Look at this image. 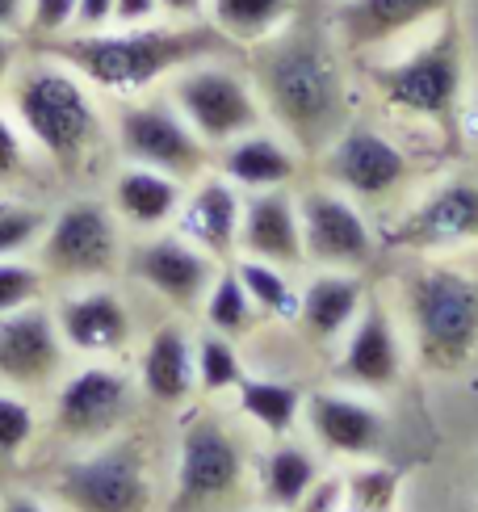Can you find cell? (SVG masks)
Segmentation results:
<instances>
[{
  "label": "cell",
  "instance_id": "1",
  "mask_svg": "<svg viewBox=\"0 0 478 512\" xmlns=\"http://www.w3.org/2000/svg\"><path fill=\"white\" fill-rule=\"evenodd\" d=\"M244 55L265 118L302 156H319L353 122L349 51L336 42L328 17L311 21L298 13L281 34Z\"/></svg>",
  "mask_w": 478,
  "mask_h": 512
},
{
  "label": "cell",
  "instance_id": "2",
  "mask_svg": "<svg viewBox=\"0 0 478 512\" xmlns=\"http://www.w3.org/2000/svg\"><path fill=\"white\" fill-rule=\"evenodd\" d=\"M34 51L68 63L105 97H143L168 84L181 68L206 55H227L231 47L210 21H151V26H105L68 30L55 38H34Z\"/></svg>",
  "mask_w": 478,
  "mask_h": 512
},
{
  "label": "cell",
  "instance_id": "3",
  "mask_svg": "<svg viewBox=\"0 0 478 512\" xmlns=\"http://www.w3.org/2000/svg\"><path fill=\"white\" fill-rule=\"evenodd\" d=\"M9 101L26 143L38 156H47L59 173L89 168V160L110 139V118L101 110L97 89L47 51L30 47V59L17 63Z\"/></svg>",
  "mask_w": 478,
  "mask_h": 512
},
{
  "label": "cell",
  "instance_id": "4",
  "mask_svg": "<svg viewBox=\"0 0 478 512\" xmlns=\"http://www.w3.org/2000/svg\"><path fill=\"white\" fill-rule=\"evenodd\" d=\"M365 76L386 110L449 131L462 110V89H466V51H462L458 17L449 13L437 26L420 30L416 38L374 55L365 63Z\"/></svg>",
  "mask_w": 478,
  "mask_h": 512
},
{
  "label": "cell",
  "instance_id": "5",
  "mask_svg": "<svg viewBox=\"0 0 478 512\" xmlns=\"http://www.w3.org/2000/svg\"><path fill=\"white\" fill-rule=\"evenodd\" d=\"M407 315L432 370H462L478 349V273L424 265L407 277Z\"/></svg>",
  "mask_w": 478,
  "mask_h": 512
},
{
  "label": "cell",
  "instance_id": "6",
  "mask_svg": "<svg viewBox=\"0 0 478 512\" xmlns=\"http://www.w3.org/2000/svg\"><path fill=\"white\" fill-rule=\"evenodd\" d=\"M231 55L235 51L206 55L168 80L172 105H177L181 118L193 126V135H198L210 152H219V147H227L231 139L269 122L248 68L235 63Z\"/></svg>",
  "mask_w": 478,
  "mask_h": 512
},
{
  "label": "cell",
  "instance_id": "7",
  "mask_svg": "<svg viewBox=\"0 0 478 512\" xmlns=\"http://www.w3.org/2000/svg\"><path fill=\"white\" fill-rule=\"evenodd\" d=\"M110 139L126 164H143L177 181H198L210 173L214 152L193 135L172 97H126L110 122Z\"/></svg>",
  "mask_w": 478,
  "mask_h": 512
},
{
  "label": "cell",
  "instance_id": "8",
  "mask_svg": "<svg viewBox=\"0 0 478 512\" xmlns=\"http://www.w3.org/2000/svg\"><path fill=\"white\" fill-rule=\"evenodd\" d=\"M122 265V223L110 202L76 198L47 219L38 236V269L59 282H101Z\"/></svg>",
  "mask_w": 478,
  "mask_h": 512
},
{
  "label": "cell",
  "instance_id": "9",
  "mask_svg": "<svg viewBox=\"0 0 478 512\" xmlns=\"http://www.w3.org/2000/svg\"><path fill=\"white\" fill-rule=\"evenodd\" d=\"M319 173L353 202H382V198H395L411 181V156L386 131L353 118L319 152Z\"/></svg>",
  "mask_w": 478,
  "mask_h": 512
},
{
  "label": "cell",
  "instance_id": "10",
  "mask_svg": "<svg viewBox=\"0 0 478 512\" xmlns=\"http://www.w3.org/2000/svg\"><path fill=\"white\" fill-rule=\"evenodd\" d=\"M59 500L72 512H147L151 483L147 462L135 441H118L105 450L76 458L59 475Z\"/></svg>",
  "mask_w": 478,
  "mask_h": 512
},
{
  "label": "cell",
  "instance_id": "11",
  "mask_svg": "<svg viewBox=\"0 0 478 512\" xmlns=\"http://www.w3.org/2000/svg\"><path fill=\"white\" fill-rule=\"evenodd\" d=\"M298 223H302V252L311 265L323 269H361L374 261L378 240L365 223L361 206L332 185H315L298 194Z\"/></svg>",
  "mask_w": 478,
  "mask_h": 512
},
{
  "label": "cell",
  "instance_id": "12",
  "mask_svg": "<svg viewBox=\"0 0 478 512\" xmlns=\"http://www.w3.org/2000/svg\"><path fill=\"white\" fill-rule=\"evenodd\" d=\"M458 0H336L328 26L349 59H374L420 30L437 26Z\"/></svg>",
  "mask_w": 478,
  "mask_h": 512
},
{
  "label": "cell",
  "instance_id": "13",
  "mask_svg": "<svg viewBox=\"0 0 478 512\" xmlns=\"http://www.w3.org/2000/svg\"><path fill=\"white\" fill-rule=\"evenodd\" d=\"M390 244L407 252H453L478 244V181H445L390 227Z\"/></svg>",
  "mask_w": 478,
  "mask_h": 512
},
{
  "label": "cell",
  "instance_id": "14",
  "mask_svg": "<svg viewBox=\"0 0 478 512\" xmlns=\"http://www.w3.org/2000/svg\"><path fill=\"white\" fill-rule=\"evenodd\" d=\"M130 273L151 294H160L164 303L193 311L206 298L214 273H219V261L206 256L198 244H189L185 236H151L130 252Z\"/></svg>",
  "mask_w": 478,
  "mask_h": 512
},
{
  "label": "cell",
  "instance_id": "15",
  "mask_svg": "<svg viewBox=\"0 0 478 512\" xmlns=\"http://www.w3.org/2000/svg\"><path fill=\"white\" fill-rule=\"evenodd\" d=\"M244 471V454L231 433L214 420H193L181 437L177 462V508H198L227 496Z\"/></svg>",
  "mask_w": 478,
  "mask_h": 512
},
{
  "label": "cell",
  "instance_id": "16",
  "mask_svg": "<svg viewBox=\"0 0 478 512\" xmlns=\"http://www.w3.org/2000/svg\"><path fill=\"white\" fill-rule=\"evenodd\" d=\"M239 219H244V189H235L223 173H206L185 185L177 210V236L198 244L214 261H231L239 252Z\"/></svg>",
  "mask_w": 478,
  "mask_h": 512
},
{
  "label": "cell",
  "instance_id": "17",
  "mask_svg": "<svg viewBox=\"0 0 478 512\" xmlns=\"http://www.w3.org/2000/svg\"><path fill=\"white\" fill-rule=\"evenodd\" d=\"M63 366V336L47 307H21L0 315V378L13 387H42Z\"/></svg>",
  "mask_w": 478,
  "mask_h": 512
},
{
  "label": "cell",
  "instance_id": "18",
  "mask_svg": "<svg viewBox=\"0 0 478 512\" xmlns=\"http://www.w3.org/2000/svg\"><path fill=\"white\" fill-rule=\"evenodd\" d=\"M239 256L269 261L281 269L307 265V252H302V223H298V194H290V189H256V194L244 198Z\"/></svg>",
  "mask_w": 478,
  "mask_h": 512
},
{
  "label": "cell",
  "instance_id": "19",
  "mask_svg": "<svg viewBox=\"0 0 478 512\" xmlns=\"http://www.w3.org/2000/svg\"><path fill=\"white\" fill-rule=\"evenodd\" d=\"M126 408H130V382L118 370L89 366L63 382L55 399V429L76 441H89L118 429Z\"/></svg>",
  "mask_w": 478,
  "mask_h": 512
},
{
  "label": "cell",
  "instance_id": "20",
  "mask_svg": "<svg viewBox=\"0 0 478 512\" xmlns=\"http://www.w3.org/2000/svg\"><path fill=\"white\" fill-rule=\"evenodd\" d=\"M403 370V353H399V336H395V324L382 303H369L361 315L353 319L349 328V345L340 353V366H336V378L340 382H353V387H390Z\"/></svg>",
  "mask_w": 478,
  "mask_h": 512
},
{
  "label": "cell",
  "instance_id": "21",
  "mask_svg": "<svg viewBox=\"0 0 478 512\" xmlns=\"http://www.w3.org/2000/svg\"><path fill=\"white\" fill-rule=\"evenodd\" d=\"M298 160H302L298 147L281 131H269V126H256V131L219 147V173L244 194L290 189V181L298 177Z\"/></svg>",
  "mask_w": 478,
  "mask_h": 512
},
{
  "label": "cell",
  "instance_id": "22",
  "mask_svg": "<svg viewBox=\"0 0 478 512\" xmlns=\"http://www.w3.org/2000/svg\"><path fill=\"white\" fill-rule=\"evenodd\" d=\"M185 202V181L156 173L143 164H122L118 177L110 185V206L118 223L135 227V231H160L177 219V210Z\"/></svg>",
  "mask_w": 478,
  "mask_h": 512
},
{
  "label": "cell",
  "instance_id": "23",
  "mask_svg": "<svg viewBox=\"0 0 478 512\" xmlns=\"http://www.w3.org/2000/svg\"><path fill=\"white\" fill-rule=\"evenodd\" d=\"M63 345L80 353H118L130 340V311L114 290H84L55 315Z\"/></svg>",
  "mask_w": 478,
  "mask_h": 512
},
{
  "label": "cell",
  "instance_id": "24",
  "mask_svg": "<svg viewBox=\"0 0 478 512\" xmlns=\"http://www.w3.org/2000/svg\"><path fill=\"white\" fill-rule=\"evenodd\" d=\"M307 420H311L315 437L328 445V450L349 454V458H369L382 445V433H386L382 416L369 408V403L349 399V395L307 399Z\"/></svg>",
  "mask_w": 478,
  "mask_h": 512
},
{
  "label": "cell",
  "instance_id": "25",
  "mask_svg": "<svg viewBox=\"0 0 478 512\" xmlns=\"http://www.w3.org/2000/svg\"><path fill=\"white\" fill-rule=\"evenodd\" d=\"M365 307V286L349 269H328L319 273L311 286H302L298 319L315 340H336L344 328H353V319Z\"/></svg>",
  "mask_w": 478,
  "mask_h": 512
},
{
  "label": "cell",
  "instance_id": "26",
  "mask_svg": "<svg viewBox=\"0 0 478 512\" xmlns=\"http://www.w3.org/2000/svg\"><path fill=\"white\" fill-rule=\"evenodd\" d=\"M302 13L298 0H206V21L231 51H252Z\"/></svg>",
  "mask_w": 478,
  "mask_h": 512
},
{
  "label": "cell",
  "instance_id": "27",
  "mask_svg": "<svg viewBox=\"0 0 478 512\" xmlns=\"http://www.w3.org/2000/svg\"><path fill=\"white\" fill-rule=\"evenodd\" d=\"M193 382H198V370H193L189 336L177 324L156 328L143 353V391L160 403H181L193 391Z\"/></svg>",
  "mask_w": 478,
  "mask_h": 512
},
{
  "label": "cell",
  "instance_id": "28",
  "mask_svg": "<svg viewBox=\"0 0 478 512\" xmlns=\"http://www.w3.org/2000/svg\"><path fill=\"white\" fill-rule=\"evenodd\" d=\"M235 273L244 282L248 298L256 311L265 315H277V319H298V303H302V290L290 282V273L281 265H269V261H252V256H239L235 261Z\"/></svg>",
  "mask_w": 478,
  "mask_h": 512
},
{
  "label": "cell",
  "instance_id": "29",
  "mask_svg": "<svg viewBox=\"0 0 478 512\" xmlns=\"http://www.w3.org/2000/svg\"><path fill=\"white\" fill-rule=\"evenodd\" d=\"M239 408H244L265 433H290L298 408H302V395L286 382H265V378H244L239 382Z\"/></svg>",
  "mask_w": 478,
  "mask_h": 512
},
{
  "label": "cell",
  "instance_id": "30",
  "mask_svg": "<svg viewBox=\"0 0 478 512\" xmlns=\"http://www.w3.org/2000/svg\"><path fill=\"white\" fill-rule=\"evenodd\" d=\"M202 311H206L210 328L219 332V336H235V332H244V328L252 324L256 307H252L244 282H239L235 265L214 273V282H210V290H206V298H202Z\"/></svg>",
  "mask_w": 478,
  "mask_h": 512
},
{
  "label": "cell",
  "instance_id": "31",
  "mask_svg": "<svg viewBox=\"0 0 478 512\" xmlns=\"http://www.w3.org/2000/svg\"><path fill=\"white\" fill-rule=\"evenodd\" d=\"M315 487V462L294 450V445H281L265 462V496L277 508H298L302 496Z\"/></svg>",
  "mask_w": 478,
  "mask_h": 512
},
{
  "label": "cell",
  "instance_id": "32",
  "mask_svg": "<svg viewBox=\"0 0 478 512\" xmlns=\"http://www.w3.org/2000/svg\"><path fill=\"white\" fill-rule=\"evenodd\" d=\"M193 370H198L202 391H231L244 382V361L231 349L227 336H202L198 353H193Z\"/></svg>",
  "mask_w": 478,
  "mask_h": 512
},
{
  "label": "cell",
  "instance_id": "33",
  "mask_svg": "<svg viewBox=\"0 0 478 512\" xmlns=\"http://www.w3.org/2000/svg\"><path fill=\"white\" fill-rule=\"evenodd\" d=\"M47 210L21 206V202H0V261L5 256H21L26 248L38 244L42 227H47Z\"/></svg>",
  "mask_w": 478,
  "mask_h": 512
},
{
  "label": "cell",
  "instance_id": "34",
  "mask_svg": "<svg viewBox=\"0 0 478 512\" xmlns=\"http://www.w3.org/2000/svg\"><path fill=\"white\" fill-rule=\"evenodd\" d=\"M42 277L47 273H42L38 265H26V261H17V256H5V261H0V315L38 303L42 298Z\"/></svg>",
  "mask_w": 478,
  "mask_h": 512
},
{
  "label": "cell",
  "instance_id": "35",
  "mask_svg": "<svg viewBox=\"0 0 478 512\" xmlns=\"http://www.w3.org/2000/svg\"><path fill=\"white\" fill-rule=\"evenodd\" d=\"M395 487L399 479L390 471H365L349 483V492H344V504L336 512H395Z\"/></svg>",
  "mask_w": 478,
  "mask_h": 512
},
{
  "label": "cell",
  "instance_id": "36",
  "mask_svg": "<svg viewBox=\"0 0 478 512\" xmlns=\"http://www.w3.org/2000/svg\"><path fill=\"white\" fill-rule=\"evenodd\" d=\"M34 437V412L13 395H0V454L13 458Z\"/></svg>",
  "mask_w": 478,
  "mask_h": 512
},
{
  "label": "cell",
  "instance_id": "37",
  "mask_svg": "<svg viewBox=\"0 0 478 512\" xmlns=\"http://www.w3.org/2000/svg\"><path fill=\"white\" fill-rule=\"evenodd\" d=\"M76 5L80 0H30V42L34 38H55V34H68L72 21H76Z\"/></svg>",
  "mask_w": 478,
  "mask_h": 512
},
{
  "label": "cell",
  "instance_id": "38",
  "mask_svg": "<svg viewBox=\"0 0 478 512\" xmlns=\"http://www.w3.org/2000/svg\"><path fill=\"white\" fill-rule=\"evenodd\" d=\"M21 177H26V135L9 114H0V189L17 185Z\"/></svg>",
  "mask_w": 478,
  "mask_h": 512
},
{
  "label": "cell",
  "instance_id": "39",
  "mask_svg": "<svg viewBox=\"0 0 478 512\" xmlns=\"http://www.w3.org/2000/svg\"><path fill=\"white\" fill-rule=\"evenodd\" d=\"M151 21H164L160 0H114L110 26H151Z\"/></svg>",
  "mask_w": 478,
  "mask_h": 512
},
{
  "label": "cell",
  "instance_id": "40",
  "mask_svg": "<svg viewBox=\"0 0 478 512\" xmlns=\"http://www.w3.org/2000/svg\"><path fill=\"white\" fill-rule=\"evenodd\" d=\"M114 21V0H80L72 30H105Z\"/></svg>",
  "mask_w": 478,
  "mask_h": 512
},
{
  "label": "cell",
  "instance_id": "41",
  "mask_svg": "<svg viewBox=\"0 0 478 512\" xmlns=\"http://www.w3.org/2000/svg\"><path fill=\"white\" fill-rule=\"evenodd\" d=\"M26 26H30V0H0V30L21 38Z\"/></svg>",
  "mask_w": 478,
  "mask_h": 512
},
{
  "label": "cell",
  "instance_id": "42",
  "mask_svg": "<svg viewBox=\"0 0 478 512\" xmlns=\"http://www.w3.org/2000/svg\"><path fill=\"white\" fill-rule=\"evenodd\" d=\"M164 21H206V0H160Z\"/></svg>",
  "mask_w": 478,
  "mask_h": 512
},
{
  "label": "cell",
  "instance_id": "43",
  "mask_svg": "<svg viewBox=\"0 0 478 512\" xmlns=\"http://www.w3.org/2000/svg\"><path fill=\"white\" fill-rule=\"evenodd\" d=\"M344 500H340V483H328V487H319V492L311 496H302V504H298V512H336Z\"/></svg>",
  "mask_w": 478,
  "mask_h": 512
},
{
  "label": "cell",
  "instance_id": "44",
  "mask_svg": "<svg viewBox=\"0 0 478 512\" xmlns=\"http://www.w3.org/2000/svg\"><path fill=\"white\" fill-rule=\"evenodd\" d=\"M17 59H21V42H17V34H5V30H0V89H5V84L13 80Z\"/></svg>",
  "mask_w": 478,
  "mask_h": 512
},
{
  "label": "cell",
  "instance_id": "45",
  "mask_svg": "<svg viewBox=\"0 0 478 512\" xmlns=\"http://www.w3.org/2000/svg\"><path fill=\"white\" fill-rule=\"evenodd\" d=\"M0 512H47V508H38V504H34V500H26V496H9Z\"/></svg>",
  "mask_w": 478,
  "mask_h": 512
}]
</instances>
